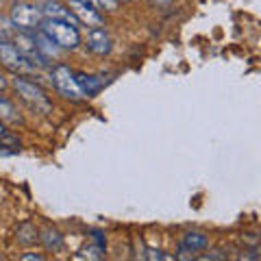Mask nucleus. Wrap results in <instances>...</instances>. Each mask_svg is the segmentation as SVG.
<instances>
[{
	"instance_id": "nucleus-10",
	"label": "nucleus",
	"mask_w": 261,
	"mask_h": 261,
	"mask_svg": "<svg viewBox=\"0 0 261 261\" xmlns=\"http://www.w3.org/2000/svg\"><path fill=\"white\" fill-rule=\"evenodd\" d=\"M76 79V85L81 89V94L83 96H94L100 92V87H102V81L98 79V76H92V74H85V72H81V74H74Z\"/></svg>"
},
{
	"instance_id": "nucleus-21",
	"label": "nucleus",
	"mask_w": 261,
	"mask_h": 261,
	"mask_svg": "<svg viewBox=\"0 0 261 261\" xmlns=\"http://www.w3.org/2000/svg\"><path fill=\"white\" fill-rule=\"evenodd\" d=\"M152 5H159V7H166V5H170L172 3V0H150Z\"/></svg>"
},
{
	"instance_id": "nucleus-8",
	"label": "nucleus",
	"mask_w": 261,
	"mask_h": 261,
	"mask_svg": "<svg viewBox=\"0 0 261 261\" xmlns=\"http://www.w3.org/2000/svg\"><path fill=\"white\" fill-rule=\"evenodd\" d=\"M39 11H42V15H46L48 20H63L72 24V27H76L79 20L74 18V13H72L70 9H63L61 3H57V0H39Z\"/></svg>"
},
{
	"instance_id": "nucleus-7",
	"label": "nucleus",
	"mask_w": 261,
	"mask_h": 261,
	"mask_svg": "<svg viewBox=\"0 0 261 261\" xmlns=\"http://www.w3.org/2000/svg\"><path fill=\"white\" fill-rule=\"evenodd\" d=\"M70 11L74 13V18L79 22H83L87 24V27H102V15L98 13V9H94L92 5H87L83 3V0H70Z\"/></svg>"
},
{
	"instance_id": "nucleus-5",
	"label": "nucleus",
	"mask_w": 261,
	"mask_h": 261,
	"mask_svg": "<svg viewBox=\"0 0 261 261\" xmlns=\"http://www.w3.org/2000/svg\"><path fill=\"white\" fill-rule=\"evenodd\" d=\"M0 63L5 68H9L11 72H31L33 65L29 63V59L24 57L18 48L7 39H0Z\"/></svg>"
},
{
	"instance_id": "nucleus-24",
	"label": "nucleus",
	"mask_w": 261,
	"mask_h": 261,
	"mask_svg": "<svg viewBox=\"0 0 261 261\" xmlns=\"http://www.w3.org/2000/svg\"><path fill=\"white\" fill-rule=\"evenodd\" d=\"M7 133V130H5V126H3V120H0V137H3Z\"/></svg>"
},
{
	"instance_id": "nucleus-3",
	"label": "nucleus",
	"mask_w": 261,
	"mask_h": 261,
	"mask_svg": "<svg viewBox=\"0 0 261 261\" xmlns=\"http://www.w3.org/2000/svg\"><path fill=\"white\" fill-rule=\"evenodd\" d=\"M42 22H44V15L35 5L22 3V0L11 5V24L15 29L33 31V29H39V24Z\"/></svg>"
},
{
	"instance_id": "nucleus-13",
	"label": "nucleus",
	"mask_w": 261,
	"mask_h": 261,
	"mask_svg": "<svg viewBox=\"0 0 261 261\" xmlns=\"http://www.w3.org/2000/svg\"><path fill=\"white\" fill-rule=\"evenodd\" d=\"M39 240H42L44 246H46L48 250H53V252H57V250L63 248V238H61V233L57 231V228L46 226L44 231H42V235H39Z\"/></svg>"
},
{
	"instance_id": "nucleus-11",
	"label": "nucleus",
	"mask_w": 261,
	"mask_h": 261,
	"mask_svg": "<svg viewBox=\"0 0 261 261\" xmlns=\"http://www.w3.org/2000/svg\"><path fill=\"white\" fill-rule=\"evenodd\" d=\"M33 39H35V44H37V48H39V53H42L46 59H50V57L55 59V57L59 55V46H57L42 29H37V33L33 35Z\"/></svg>"
},
{
	"instance_id": "nucleus-9",
	"label": "nucleus",
	"mask_w": 261,
	"mask_h": 261,
	"mask_svg": "<svg viewBox=\"0 0 261 261\" xmlns=\"http://www.w3.org/2000/svg\"><path fill=\"white\" fill-rule=\"evenodd\" d=\"M87 48H89V50H92L94 55H109L111 48H113L109 33L105 31L102 27L89 29V33H87Z\"/></svg>"
},
{
	"instance_id": "nucleus-18",
	"label": "nucleus",
	"mask_w": 261,
	"mask_h": 261,
	"mask_svg": "<svg viewBox=\"0 0 261 261\" xmlns=\"http://www.w3.org/2000/svg\"><path fill=\"white\" fill-rule=\"evenodd\" d=\"M11 35H13L11 22H7L5 18H0V39H9Z\"/></svg>"
},
{
	"instance_id": "nucleus-15",
	"label": "nucleus",
	"mask_w": 261,
	"mask_h": 261,
	"mask_svg": "<svg viewBox=\"0 0 261 261\" xmlns=\"http://www.w3.org/2000/svg\"><path fill=\"white\" fill-rule=\"evenodd\" d=\"M35 240H39V235H37V231H35V226L33 224H22L20 228H18V242H22V244H33Z\"/></svg>"
},
{
	"instance_id": "nucleus-6",
	"label": "nucleus",
	"mask_w": 261,
	"mask_h": 261,
	"mask_svg": "<svg viewBox=\"0 0 261 261\" xmlns=\"http://www.w3.org/2000/svg\"><path fill=\"white\" fill-rule=\"evenodd\" d=\"M13 44H18L15 48H18V50H20L24 57H27L33 68H44V65L48 63L46 57L39 53V48H37V44H35V39H33V35H29L27 31L15 33V35H13Z\"/></svg>"
},
{
	"instance_id": "nucleus-1",
	"label": "nucleus",
	"mask_w": 261,
	"mask_h": 261,
	"mask_svg": "<svg viewBox=\"0 0 261 261\" xmlns=\"http://www.w3.org/2000/svg\"><path fill=\"white\" fill-rule=\"evenodd\" d=\"M39 29H42L57 46L65 48V50H74L81 44V35H79L76 27H72V24L63 22V20H48L46 18V22L39 24Z\"/></svg>"
},
{
	"instance_id": "nucleus-22",
	"label": "nucleus",
	"mask_w": 261,
	"mask_h": 261,
	"mask_svg": "<svg viewBox=\"0 0 261 261\" xmlns=\"http://www.w3.org/2000/svg\"><path fill=\"white\" fill-rule=\"evenodd\" d=\"M7 87V79L3 76V72H0V89H5Z\"/></svg>"
},
{
	"instance_id": "nucleus-16",
	"label": "nucleus",
	"mask_w": 261,
	"mask_h": 261,
	"mask_svg": "<svg viewBox=\"0 0 261 261\" xmlns=\"http://www.w3.org/2000/svg\"><path fill=\"white\" fill-rule=\"evenodd\" d=\"M102 252H105V248L102 246H87L85 250H83V255H79V257H89V259H102Z\"/></svg>"
},
{
	"instance_id": "nucleus-23",
	"label": "nucleus",
	"mask_w": 261,
	"mask_h": 261,
	"mask_svg": "<svg viewBox=\"0 0 261 261\" xmlns=\"http://www.w3.org/2000/svg\"><path fill=\"white\" fill-rule=\"evenodd\" d=\"M202 259H222V255H205Z\"/></svg>"
},
{
	"instance_id": "nucleus-4",
	"label": "nucleus",
	"mask_w": 261,
	"mask_h": 261,
	"mask_svg": "<svg viewBox=\"0 0 261 261\" xmlns=\"http://www.w3.org/2000/svg\"><path fill=\"white\" fill-rule=\"evenodd\" d=\"M50 79H53V85L57 87V92H59L63 98H70V100L83 98V94H81V89L76 85L74 72L70 68H65V65H55L53 72H50Z\"/></svg>"
},
{
	"instance_id": "nucleus-19",
	"label": "nucleus",
	"mask_w": 261,
	"mask_h": 261,
	"mask_svg": "<svg viewBox=\"0 0 261 261\" xmlns=\"http://www.w3.org/2000/svg\"><path fill=\"white\" fill-rule=\"evenodd\" d=\"M148 259H172V257H168V255H163L161 250H148V255H146Z\"/></svg>"
},
{
	"instance_id": "nucleus-2",
	"label": "nucleus",
	"mask_w": 261,
	"mask_h": 261,
	"mask_svg": "<svg viewBox=\"0 0 261 261\" xmlns=\"http://www.w3.org/2000/svg\"><path fill=\"white\" fill-rule=\"evenodd\" d=\"M13 87H15V92L20 94V98L29 105L31 109H35L39 113H50L53 105L48 102L44 89L39 87V85L31 83V81H27V79H15L13 81Z\"/></svg>"
},
{
	"instance_id": "nucleus-14",
	"label": "nucleus",
	"mask_w": 261,
	"mask_h": 261,
	"mask_svg": "<svg viewBox=\"0 0 261 261\" xmlns=\"http://www.w3.org/2000/svg\"><path fill=\"white\" fill-rule=\"evenodd\" d=\"M0 120H3V122H11V124L20 122L18 113H15V109H13V105L7 100V98H3V96H0Z\"/></svg>"
},
{
	"instance_id": "nucleus-17",
	"label": "nucleus",
	"mask_w": 261,
	"mask_h": 261,
	"mask_svg": "<svg viewBox=\"0 0 261 261\" xmlns=\"http://www.w3.org/2000/svg\"><path fill=\"white\" fill-rule=\"evenodd\" d=\"M96 9H105V11H116L118 9V0H94Z\"/></svg>"
},
{
	"instance_id": "nucleus-12",
	"label": "nucleus",
	"mask_w": 261,
	"mask_h": 261,
	"mask_svg": "<svg viewBox=\"0 0 261 261\" xmlns=\"http://www.w3.org/2000/svg\"><path fill=\"white\" fill-rule=\"evenodd\" d=\"M207 244L209 240L202 233H187L178 248H181V252H198L202 248H207Z\"/></svg>"
},
{
	"instance_id": "nucleus-20",
	"label": "nucleus",
	"mask_w": 261,
	"mask_h": 261,
	"mask_svg": "<svg viewBox=\"0 0 261 261\" xmlns=\"http://www.w3.org/2000/svg\"><path fill=\"white\" fill-rule=\"evenodd\" d=\"M24 261H42V255H24Z\"/></svg>"
}]
</instances>
